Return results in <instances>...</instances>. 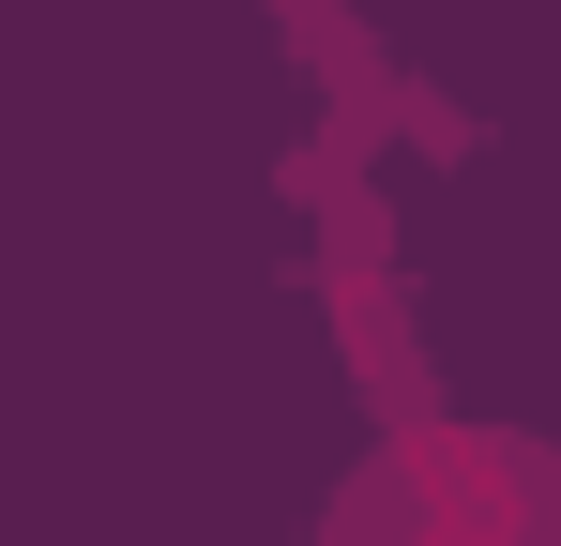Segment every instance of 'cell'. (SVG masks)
Here are the masks:
<instances>
[{
  "label": "cell",
  "mask_w": 561,
  "mask_h": 546,
  "mask_svg": "<svg viewBox=\"0 0 561 546\" xmlns=\"http://www.w3.org/2000/svg\"><path fill=\"white\" fill-rule=\"evenodd\" d=\"M319 546H561V455L516 425H394L334 486Z\"/></svg>",
  "instance_id": "obj_1"
}]
</instances>
